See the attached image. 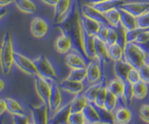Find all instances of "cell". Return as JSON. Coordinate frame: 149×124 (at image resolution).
<instances>
[{
    "instance_id": "obj_9",
    "label": "cell",
    "mask_w": 149,
    "mask_h": 124,
    "mask_svg": "<svg viewBox=\"0 0 149 124\" xmlns=\"http://www.w3.org/2000/svg\"><path fill=\"white\" fill-rule=\"evenodd\" d=\"M60 87L58 84H56L55 81H51V92L49 96V113L54 114V113L61 107L62 103V95H61Z\"/></svg>"
},
{
    "instance_id": "obj_40",
    "label": "cell",
    "mask_w": 149,
    "mask_h": 124,
    "mask_svg": "<svg viewBox=\"0 0 149 124\" xmlns=\"http://www.w3.org/2000/svg\"><path fill=\"white\" fill-rule=\"evenodd\" d=\"M107 84H106L98 91V93H97L96 97H95V99L94 101V104L95 106L104 107V103H105L106 97H107Z\"/></svg>"
},
{
    "instance_id": "obj_32",
    "label": "cell",
    "mask_w": 149,
    "mask_h": 124,
    "mask_svg": "<svg viewBox=\"0 0 149 124\" xmlns=\"http://www.w3.org/2000/svg\"><path fill=\"white\" fill-rule=\"evenodd\" d=\"M7 103V111L9 113V114H25L24 113V109L23 107L20 106V104L16 101L13 98L10 97H7L5 98Z\"/></svg>"
},
{
    "instance_id": "obj_44",
    "label": "cell",
    "mask_w": 149,
    "mask_h": 124,
    "mask_svg": "<svg viewBox=\"0 0 149 124\" xmlns=\"http://www.w3.org/2000/svg\"><path fill=\"white\" fill-rule=\"evenodd\" d=\"M141 79H140V73H139V70L137 69H134V68H132L129 71V73H128V76H127V81L131 82L132 84H135V82H139Z\"/></svg>"
},
{
    "instance_id": "obj_56",
    "label": "cell",
    "mask_w": 149,
    "mask_h": 124,
    "mask_svg": "<svg viewBox=\"0 0 149 124\" xmlns=\"http://www.w3.org/2000/svg\"><path fill=\"white\" fill-rule=\"evenodd\" d=\"M4 89H5V82L2 79H0V92H2Z\"/></svg>"
},
{
    "instance_id": "obj_57",
    "label": "cell",
    "mask_w": 149,
    "mask_h": 124,
    "mask_svg": "<svg viewBox=\"0 0 149 124\" xmlns=\"http://www.w3.org/2000/svg\"><path fill=\"white\" fill-rule=\"evenodd\" d=\"M76 1H77V3H78L79 7H81V0H76Z\"/></svg>"
},
{
    "instance_id": "obj_33",
    "label": "cell",
    "mask_w": 149,
    "mask_h": 124,
    "mask_svg": "<svg viewBox=\"0 0 149 124\" xmlns=\"http://www.w3.org/2000/svg\"><path fill=\"white\" fill-rule=\"evenodd\" d=\"M107 52L110 60L117 61L123 59V47L119 44H113L107 45Z\"/></svg>"
},
{
    "instance_id": "obj_54",
    "label": "cell",
    "mask_w": 149,
    "mask_h": 124,
    "mask_svg": "<svg viewBox=\"0 0 149 124\" xmlns=\"http://www.w3.org/2000/svg\"><path fill=\"white\" fill-rule=\"evenodd\" d=\"M7 13H8V8H5V7L0 8V20H1Z\"/></svg>"
},
{
    "instance_id": "obj_14",
    "label": "cell",
    "mask_w": 149,
    "mask_h": 124,
    "mask_svg": "<svg viewBox=\"0 0 149 124\" xmlns=\"http://www.w3.org/2000/svg\"><path fill=\"white\" fill-rule=\"evenodd\" d=\"M81 11L84 13V15H86L87 17H89L91 19H93L95 20H96L97 22H99L100 24H104V25H109L107 20L106 19L105 14L99 11L98 9H96L94 5L91 4H87L85 3L84 5L81 7Z\"/></svg>"
},
{
    "instance_id": "obj_50",
    "label": "cell",
    "mask_w": 149,
    "mask_h": 124,
    "mask_svg": "<svg viewBox=\"0 0 149 124\" xmlns=\"http://www.w3.org/2000/svg\"><path fill=\"white\" fill-rule=\"evenodd\" d=\"M5 112H7V103L3 98H0V116L3 115Z\"/></svg>"
},
{
    "instance_id": "obj_15",
    "label": "cell",
    "mask_w": 149,
    "mask_h": 124,
    "mask_svg": "<svg viewBox=\"0 0 149 124\" xmlns=\"http://www.w3.org/2000/svg\"><path fill=\"white\" fill-rule=\"evenodd\" d=\"M71 113V105L70 103L65 105L62 107H59L54 114L49 118L48 123L50 124H64L68 123L69 116Z\"/></svg>"
},
{
    "instance_id": "obj_43",
    "label": "cell",
    "mask_w": 149,
    "mask_h": 124,
    "mask_svg": "<svg viewBox=\"0 0 149 124\" xmlns=\"http://www.w3.org/2000/svg\"><path fill=\"white\" fill-rule=\"evenodd\" d=\"M137 25L139 28L149 30V11L137 18Z\"/></svg>"
},
{
    "instance_id": "obj_26",
    "label": "cell",
    "mask_w": 149,
    "mask_h": 124,
    "mask_svg": "<svg viewBox=\"0 0 149 124\" xmlns=\"http://www.w3.org/2000/svg\"><path fill=\"white\" fill-rule=\"evenodd\" d=\"M120 24L126 29V31H131L138 27L137 25V18L132 16L129 12L120 9Z\"/></svg>"
},
{
    "instance_id": "obj_39",
    "label": "cell",
    "mask_w": 149,
    "mask_h": 124,
    "mask_svg": "<svg viewBox=\"0 0 149 124\" xmlns=\"http://www.w3.org/2000/svg\"><path fill=\"white\" fill-rule=\"evenodd\" d=\"M115 29H116L117 33H118L117 44H119L120 46H122V47L124 48V46L127 44V39H126V32H127V31L120 23L118 25L117 27H115Z\"/></svg>"
},
{
    "instance_id": "obj_5",
    "label": "cell",
    "mask_w": 149,
    "mask_h": 124,
    "mask_svg": "<svg viewBox=\"0 0 149 124\" xmlns=\"http://www.w3.org/2000/svg\"><path fill=\"white\" fill-rule=\"evenodd\" d=\"M34 85L35 90H36V93L41 98V100L48 106L51 92V81L45 79L44 77L40 76L39 74H36L34 76Z\"/></svg>"
},
{
    "instance_id": "obj_22",
    "label": "cell",
    "mask_w": 149,
    "mask_h": 124,
    "mask_svg": "<svg viewBox=\"0 0 149 124\" xmlns=\"http://www.w3.org/2000/svg\"><path fill=\"white\" fill-rule=\"evenodd\" d=\"M60 89H62L68 93L73 95H78L80 93H83L84 85L83 84V82H76L72 80L65 79L58 84Z\"/></svg>"
},
{
    "instance_id": "obj_55",
    "label": "cell",
    "mask_w": 149,
    "mask_h": 124,
    "mask_svg": "<svg viewBox=\"0 0 149 124\" xmlns=\"http://www.w3.org/2000/svg\"><path fill=\"white\" fill-rule=\"evenodd\" d=\"M103 1H106V0H85V3L87 4H91V5H94L96 3H100Z\"/></svg>"
},
{
    "instance_id": "obj_10",
    "label": "cell",
    "mask_w": 149,
    "mask_h": 124,
    "mask_svg": "<svg viewBox=\"0 0 149 124\" xmlns=\"http://www.w3.org/2000/svg\"><path fill=\"white\" fill-rule=\"evenodd\" d=\"M102 70L99 61L96 59H92L86 66V81L88 84H95L102 78Z\"/></svg>"
},
{
    "instance_id": "obj_52",
    "label": "cell",
    "mask_w": 149,
    "mask_h": 124,
    "mask_svg": "<svg viewBox=\"0 0 149 124\" xmlns=\"http://www.w3.org/2000/svg\"><path fill=\"white\" fill-rule=\"evenodd\" d=\"M15 1H16V0H0V8L6 7L8 5L11 4Z\"/></svg>"
},
{
    "instance_id": "obj_28",
    "label": "cell",
    "mask_w": 149,
    "mask_h": 124,
    "mask_svg": "<svg viewBox=\"0 0 149 124\" xmlns=\"http://www.w3.org/2000/svg\"><path fill=\"white\" fill-rule=\"evenodd\" d=\"M148 84H146L145 82L139 81L132 84V89H133V96L136 98L137 100H143L145 99L148 93Z\"/></svg>"
},
{
    "instance_id": "obj_19",
    "label": "cell",
    "mask_w": 149,
    "mask_h": 124,
    "mask_svg": "<svg viewBox=\"0 0 149 124\" xmlns=\"http://www.w3.org/2000/svg\"><path fill=\"white\" fill-rule=\"evenodd\" d=\"M132 67L128 63L127 61L124 59H120L114 61V67H113V70H114V73L116 78L121 80L122 82H126L127 81V76L129 73L130 70Z\"/></svg>"
},
{
    "instance_id": "obj_12",
    "label": "cell",
    "mask_w": 149,
    "mask_h": 124,
    "mask_svg": "<svg viewBox=\"0 0 149 124\" xmlns=\"http://www.w3.org/2000/svg\"><path fill=\"white\" fill-rule=\"evenodd\" d=\"M107 87L113 95H116L121 106H126L124 99V82H122L118 78H115L111 80L109 82H107Z\"/></svg>"
},
{
    "instance_id": "obj_36",
    "label": "cell",
    "mask_w": 149,
    "mask_h": 124,
    "mask_svg": "<svg viewBox=\"0 0 149 124\" xmlns=\"http://www.w3.org/2000/svg\"><path fill=\"white\" fill-rule=\"evenodd\" d=\"M95 107L99 114L101 123H114V117H113L112 112L107 111L105 107H101L97 106H95Z\"/></svg>"
},
{
    "instance_id": "obj_29",
    "label": "cell",
    "mask_w": 149,
    "mask_h": 124,
    "mask_svg": "<svg viewBox=\"0 0 149 124\" xmlns=\"http://www.w3.org/2000/svg\"><path fill=\"white\" fill-rule=\"evenodd\" d=\"M88 103V100L86 99L84 94L80 93L78 95H75L73 100L70 102L71 112H83L84 108L87 106Z\"/></svg>"
},
{
    "instance_id": "obj_13",
    "label": "cell",
    "mask_w": 149,
    "mask_h": 124,
    "mask_svg": "<svg viewBox=\"0 0 149 124\" xmlns=\"http://www.w3.org/2000/svg\"><path fill=\"white\" fill-rule=\"evenodd\" d=\"M48 31V24L40 17H35L31 22V33L35 38H43Z\"/></svg>"
},
{
    "instance_id": "obj_47",
    "label": "cell",
    "mask_w": 149,
    "mask_h": 124,
    "mask_svg": "<svg viewBox=\"0 0 149 124\" xmlns=\"http://www.w3.org/2000/svg\"><path fill=\"white\" fill-rule=\"evenodd\" d=\"M139 117L141 120L146 123H149V105L143 104L139 109Z\"/></svg>"
},
{
    "instance_id": "obj_3",
    "label": "cell",
    "mask_w": 149,
    "mask_h": 124,
    "mask_svg": "<svg viewBox=\"0 0 149 124\" xmlns=\"http://www.w3.org/2000/svg\"><path fill=\"white\" fill-rule=\"evenodd\" d=\"M123 59L132 68L139 70L147 61V55L134 42H128L123 48Z\"/></svg>"
},
{
    "instance_id": "obj_31",
    "label": "cell",
    "mask_w": 149,
    "mask_h": 124,
    "mask_svg": "<svg viewBox=\"0 0 149 124\" xmlns=\"http://www.w3.org/2000/svg\"><path fill=\"white\" fill-rule=\"evenodd\" d=\"M109 26L117 27L120 23V10L119 8H112L104 13Z\"/></svg>"
},
{
    "instance_id": "obj_27",
    "label": "cell",
    "mask_w": 149,
    "mask_h": 124,
    "mask_svg": "<svg viewBox=\"0 0 149 124\" xmlns=\"http://www.w3.org/2000/svg\"><path fill=\"white\" fill-rule=\"evenodd\" d=\"M125 1L124 0H106V1H103L100 3H96L94 4V7L98 9L99 11L105 13L109 10L115 8H120L122 4H124Z\"/></svg>"
},
{
    "instance_id": "obj_58",
    "label": "cell",
    "mask_w": 149,
    "mask_h": 124,
    "mask_svg": "<svg viewBox=\"0 0 149 124\" xmlns=\"http://www.w3.org/2000/svg\"><path fill=\"white\" fill-rule=\"evenodd\" d=\"M147 61H148V63H149V55H147Z\"/></svg>"
},
{
    "instance_id": "obj_7",
    "label": "cell",
    "mask_w": 149,
    "mask_h": 124,
    "mask_svg": "<svg viewBox=\"0 0 149 124\" xmlns=\"http://www.w3.org/2000/svg\"><path fill=\"white\" fill-rule=\"evenodd\" d=\"M29 108L32 114L33 123L34 124H47L49 121V107L43 102L39 106L30 105Z\"/></svg>"
},
{
    "instance_id": "obj_51",
    "label": "cell",
    "mask_w": 149,
    "mask_h": 124,
    "mask_svg": "<svg viewBox=\"0 0 149 124\" xmlns=\"http://www.w3.org/2000/svg\"><path fill=\"white\" fill-rule=\"evenodd\" d=\"M140 46V47L145 51V53L146 55H149V39L146 41V42L145 43H143V44H140V45H138Z\"/></svg>"
},
{
    "instance_id": "obj_1",
    "label": "cell",
    "mask_w": 149,
    "mask_h": 124,
    "mask_svg": "<svg viewBox=\"0 0 149 124\" xmlns=\"http://www.w3.org/2000/svg\"><path fill=\"white\" fill-rule=\"evenodd\" d=\"M56 26L58 27L62 33L70 39L71 44H72V49L75 50V52L81 54L87 63H89L91 60L86 56L83 45V33H81L80 20L79 5L77 1L72 2L69 12L59 22L56 23Z\"/></svg>"
},
{
    "instance_id": "obj_23",
    "label": "cell",
    "mask_w": 149,
    "mask_h": 124,
    "mask_svg": "<svg viewBox=\"0 0 149 124\" xmlns=\"http://www.w3.org/2000/svg\"><path fill=\"white\" fill-rule=\"evenodd\" d=\"M106 84H107V79H106L105 75H102V78L99 82H95V84H93L90 87H88V88L84 92V95L86 97V99L88 100V102L94 103L97 93H98V91Z\"/></svg>"
},
{
    "instance_id": "obj_24",
    "label": "cell",
    "mask_w": 149,
    "mask_h": 124,
    "mask_svg": "<svg viewBox=\"0 0 149 124\" xmlns=\"http://www.w3.org/2000/svg\"><path fill=\"white\" fill-rule=\"evenodd\" d=\"M55 49L59 54H68L70 50L72 49L70 39L63 33L59 35L55 41Z\"/></svg>"
},
{
    "instance_id": "obj_16",
    "label": "cell",
    "mask_w": 149,
    "mask_h": 124,
    "mask_svg": "<svg viewBox=\"0 0 149 124\" xmlns=\"http://www.w3.org/2000/svg\"><path fill=\"white\" fill-rule=\"evenodd\" d=\"M81 7H79V11H80V20H81V28H84L89 34L95 36L97 34V32H98L100 26H101V24L99 22H97L96 20L87 17L86 15H84V13L81 11Z\"/></svg>"
},
{
    "instance_id": "obj_25",
    "label": "cell",
    "mask_w": 149,
    "mask_h": 124,
    "mask_svg": "<svg viewBox=\"0 0 149 124\" xmlns=\"http://www.w3.org/2000/svg\"><path fill=\"white\" fill-rule=\"evenodd\" d=\"M83 113L86 120V123L89 124H95V123H101L100 117L97 109L94 103H88L87 106L84 108Z\"/></svg>"
},
{
    "instance_id": "obj_17",
    "label": "cell",
    "mask_w": 149,
    "mask_h": 124,
    "mask_svg": "<svg viewBox=\"0 0 149 124\" xmlns=\"http://www.w3.org/2000/svg\"><path fill=\"white\" fill-rule=\"evenodd\" d=\"M81 33H83V45L86 56H88V59L90 60L95 59V35L89 34L84 28H81Z\"/></svg>"
},
{
    "instance_id": "obj_4",
    "label": "cell",
    "mask_w": 149,
    "mask_h": 124,
    "mask_svg": "<svg viewBox=\"0 0 149 124\" xmlns=\"http://www.w3.org/2000/svg\"><path fill=\"white\" fill-rule=\"evenodd\" d=\"M33 63L37 70V74L44 77L45 79L50 81H56V70L50 61L45 55H40L38 58L33 59Z\"/></svg>"
},
{
    "instance_id": "obj_18",
    "label": "cell",
    "mask_w": 149,
    "mask_h": 124,
    "mask_svg": "<svg viewBox=\"0 0 149 124\" xmlns=\"http://www.w3.org/2000/svg\"><path fill=\"white\" fill-rule=\"evenodd\" d=\"M65 63L70 69H83L86 68L87 64H88L84 56L78 52H73L67 55Z\"/></svg>"
},
{
    "instance_id": "obj_53",
    "label": "cell",
    "mask_w": 149,
    "mask_h": 124,
    "mask_svg": "<svg viewBox=\"0 0 149 124\" xmlns=\"http://www.w3.org/2000/svg\"><path fill=\"white\" fill-rule=\"evenodd\" d=\"M41 1H43L44 3L49 5V6H53L55 7V5L58 2V0H41Z\"/></svg>"
},
{
    "instance_id": "obj_38",
    "label": "cell",
    "mask_w": 149,
    "mask_h": 124,
    "mask_svg": "<svg viewBox=\"0 0 149 124\" xmlns=\"http://www.w3.org/2000/svg\"><path fill=\"white\" fill-rule=\"evenodd\" d=\"M69 124H84L86 120L83 112H71L68 120Z\"/></svg>"
},
{
    "instance_id": "obj_46",
    "label": "cell",
    "mask_w": 149,
    "mask_h": 124,
    "mask_svg": "<svg viewBox=\"0 0 149 124\" xmlns=\"http://www.w3.org/2000/svg\"><path fill=\"white\" fill-rule=\"evenodd\" d=\"M12 116V122L14 124H28L30 123V118L25 114H13Z\"/></svg>"
},
{
    "instance_id": "obj_30",
    "label": "cell",
    "mask_w": 149,
    "mask_h": 124,
    "mask_svg": "<svg viewBox=\"0 0 149 124\" xmlns=\"http://www.w3.org/2000/svg\"><path fill=\"white\" fill-rule=\"evenodd\" d=\"M17 8L23 13L33 14L37 11V7L31 0H16L15 1Z\"/></svg>"
},
{
    "instance_id": "obj_35",
    "label": "cell",
    "mask_w": 149,
    "mask_h": 124,
    "mask_svg": "<svg viewBox=\"0 0 149 124\" xmlns=\"http://www.w3.org/2000/svg\"><path fill=\"white\" fill-rule=\"evenodd\" d=\"M67 79L76 81V82H84L86 79V68L71 69Z\"/></svg>"
},
{
    "instance_id": "obj_20",
    "label": "cell",
    "mask_w": 149,
    "mask_h": 124,
    "mask_svg": "<svg viewBox=\"0 0 149 124\" xmlns=\"http://www.w3.org/2000/svg\"><path fill=\"white\" fill-rule=\"evenodd\" d=\"M70 0H58L55 5L54 22L58 23L62 20L70 8Z\"/></svg>"
},
{
    "instance_id": "obj_6",
    "label": "cell",
    "mask_w": 149,
    "mask_h": 124,
    "mask_svg": "<svg viewBox=\"0 0 149 124\" xmlns=\"http://www.w3.org/2000/svg\"><path fill=\"white\" fill-rule=\"evenodd\" d=\"M13 59L14 64L16 65L17 68L23 71L24 73L31 76H35L37 74V70L33 63V60H31L27 56H25L24 55L19 52H14Z\"/></svg>"
},
{
    "instance_id": "obj_45",
    "label": "cell",
    "mask_w": 149,
    "mask_h": 124,
    "mask_svg": "<svg viewBox=\"0 0 149 124\" xmlns=\"http://www.w3.org/2000/svg\"><path fill=\"white\" fill-rule=\"evenodd\" d=\"M118 41V33L115 27L109 26V34H107V42L106 44L107 45H110L113 44H116Z\"/></svg>"
},
{
    "instance_id": "obj_41",
    "label": "cell",
    "mask_w": 149,
    "mask_h": 124,
    "mask_svg": "<svg viewBox=\"0 0 149 124\" xmlns=\"http://www.w3.org/2000/svg\"><path fill=\"white\" fill-rule=\"evenodd\" d=\"M145 30H147V29H142V28L137 27V28L133 29V30L127 31V32H126L127 43H128V42H135V40L137 39L138 35H139L141 33H143Z\"/></svg>"
},
{
    "instance_id": "obj_48",
    "label": "cell",
    "mask_w": 149,
    "mask_h": 124,
    "mask_svg": "<svg viewBox=\"0 0 149 124\" xmlns=\"http://www.w3.org/2000/svg\"><path fill=\"white\" fill-rule=\"evenodd\" d=\"M109 25L101 24L98 32H97L96 36H98L102 41H104V42L106 43L107 38V34H109Z\"/></svg>"
},
{
    "instance_id": "obj_21",
    "label": "cell",
    "mask_w": 149,
    "mask_h": 124,
    "mask_svg": "<svg viewBox=\"0 0 149 124\" xmlns=\"http://www.w3.org/2000/svg\"><path fill=\"white\" fill-rule=\"evenodd\" d=\"M114 117V123L119 124H127L132 121V111L125 106H121L120 107H116L113 111Z\"/></svg>"
},
{
    "instance_id": "obj_11",
    "label": "cell",
    "mask_w": 149,
    "mask_h": 124,
    "mask_svg": "<svg viewBox=\"0 0 149 124\" xmlns=\"http://www.w3.org/2000/svg\"><path fill=\"white\" fill-rule=\"evenodd\" d=\"M120 9L129 12L132 16L136 18L140 17L141 15L149 11V2L143 3H124L120 7Z\"/></svg>"
},
{
    "instance_id": "obj_42",
    "label": "cell",
    "mask_w": 149,
    "mask_h": 124,
    "mask_svg": "<svg viewBox=\"0 0 149 124\" xmlns=\"http://www.w3.org/2000/svg\"><path fill=\"white\" fill-rule=\"evenodd\" d=\"M139 73H140L141 81L145 82L146 84H149V63H148V61H146V63L139 69Z\"/></svg>"
},
{
    "instance_id": "obj_34",
    "label": "cell",
    "mask_w": 149,
    "mask_h": 124,
    "mask_svg": "<svg viewBox=\"0 0 149 124\" xmlns=\"http://www.w3.org/2000/svg\"><path fill=\"white\" fill-rule=\"evenodd\" d=\"M119 100L118 98L116 97V95H114L112 93L107 89V97H106V100L104 103V107L107 111L112 112L115 110V108L117 107V104Z\"/></svg>"
},
{
    "instance_id": "obj_49",
    "label": "cell",
    "mask_w": 149,
    "mask_h": 124,
    "mask_svg": "<svg viewBox=\"0 0 149 124\" xmlns=\"http://www.w3.org/2000/svg\"><path fill=\"white\" fill-rule=\"evenodd\" d=\"M149 39V30H145L143 33H141L139 35H138L137 39L135 40V42L137 45H140L146 42V41Z\"/></svg>"
},
{
    "instance_id": "obj_37",
    "label": "cell",
    "mask_w": 149,
    "mask_h": 124,
    "mask_svg": "<svg viewBox=\"0 0 149 124\" xmlns=\"http://www.w3.org/2000/svg\"><path fill=\"white\" fill-rule=\"evenodd\" d=\"M134 96H133V89H132V84L128 81L124 82V99L126 106L132 105V100Z\"/></svg>"
},
{
    "instance_id": "obj_2",
    "label": "cell",
    "mask_w": 149,
    "mask_h": 124,
    "mask_svg": "<svg viewBox=\"0 0 149 124\" xmlns=\"http://www.w3.org/2000/svg\"><path fill=\"white\" fill-rule=\"evenodd\" d=\"M14 52L11 33L7 32L3 36L1 46H0V66H1L2 72L6 75L10 72L14 64Z\"/></svg>"
},
{
    "instance_id": "obj_8",
    "label": "cell",
    "mask_w": 149,
    "mask_h": 124,
    "mask_svg": "<svg viewBox=\"0 0 149 124\" xmlns=\"http://www.w3.org/2000/svg\"><path fill=\"white\" fill-rule=\"evenodd\" d=\"M95 59L99 61L102 74L105 75L104 74L105 65L110 60L109 56V52H107V45L96 35L95 36Z\"/></svg>"
}]
</instances>
